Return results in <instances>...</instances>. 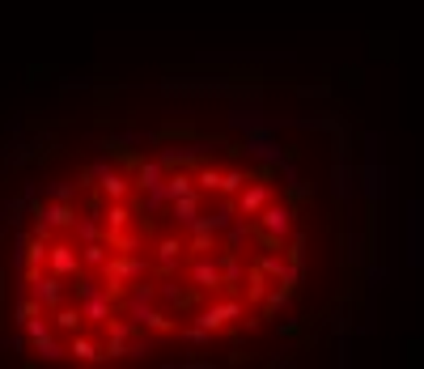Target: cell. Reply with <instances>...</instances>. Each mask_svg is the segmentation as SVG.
<instances>
[{"mask_svg": "<svg viewBox=\"0 0 424 369\" xmlns=\"http://www.w3.org/2000/svg\"><path fill=\"white\" fill-rule=\"evenodd\" d=\"M123 191H128V183H123L119 174H111V179H106V195H115V199H119Z\"/></svg>", "mask_w": 424, "mask_h": 369, "instance_id": "9", "label": "cell"}, {"mask_svg": "<svg viewBox=\"0 0 424 369\" xmlns=\"http://www.w3.org/2000/svg\"><path fill=\"white\" fill-rule=\"evenodd\" d=\"M51 268H56L60 276H68V272H77V255H73L68 246H56V250H51Z\"/></svg>", "mask_w": 424, "mask_h": 369, "instance_id": "2", "label": "cell"}, {"mask_svg": "<svg viewBox=\"0 0 424 369\" xmlns=\"http://www.w3.org/2000/svg\"><path fill=\"white\" fill-rule=\"evenodd\" d=\"M187 191H191V179H187V174H174L170 187H166V199H179V195H187Z\"/></svg>", "mask_w": 424, "mask_h": 369, "instance_id": "7", "label": "cell"}, {"mask_svg": "<svg viewBox=\"0 0 424 369\" xmlns=\"http://www.w3.org/2000/svg\"><path fill=\"white\" fill-rule=\"evenodd\" d=\"M263 199H268V187H250V191L242 195V213H259Z\"/></svg>", "mask_w": 424, "mask_h": 369, "instance_id": "4", "label": "cell"}, {"mask_svg": "<svg viewBox=\"0 0 424 369\" xmlns=\"http://www.w3.org/2000/svg\"><path fill=\"white\" fill-rule=\"evenodd\" d=\"M263 225L272 229V238H280L289 229V213H285V208H272V213H263Z\"/></svg>", "mask_w": 424, "mask_h": 369, "instance_id": "3", "label": "cell"}, {"mask_svg": "<svg viewBox=\"0 0 424 369\" xmlns=\"http://www.w3.org/2000/svg\"><path fill=\"white\" fill-rule=\"evenodd\" d=\"M43 221H47V225H68V221H73V213L56 204V208H43Z\"/></svg>", "mask_w": 424, "mask_h": 369, "instance_id": "6", "label": "cell"}, {"mask_svg": "<svg viewBox=\"0 0 424 369\" xmlns=\"http://www.w3.org/2000/svg\"><path fill=\"white\" fill-rule=\"evenodd\" d=\"M56 297H60V280L51 276V280H38V306H56Z\"/></svg>", "mask_w": 424, "mask_h": 369, "instance_id": "5", "label": "cell"}, {"mask_svg": "<svg viewBox=\"0 0 424 369\" xmlns=\"http://www.w3.org/2000/svg\"><path fill=\"white\" fill-rule=\"evenodd\" d=\"M229 319H238V306H234V301L204 310V314H199V327H204V331H212V327H221V323H229Z\"/></svg>", "mask_w": 424, "mask_h": 369, "instance_id": "1", "label": "cell"}, {"mask_svg": "<svg viewBox=\"0 0 424 369\" xmlns=\"http://www.w3.org/2000/svg\"><path fill=\"white\" fill-rule=\"evenodd\" d=\"M73 352H77L81 361H98V356H102V352H98V348H93L89 340H77V344H73Z\"/></svg>", "mask_w": 424, "mask_h": 369, "instance_id": "8", "label": "cell"}]
</instances>
